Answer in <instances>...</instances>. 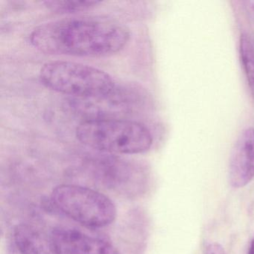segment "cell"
I'll return each mask as SVG.
<instances>
[{"mask_svg": "<svg viewBox=\"0 0 254 254\" xmlns=\"http://www.w3.org/2000/svg\"><path fill=\"white\" fill-rule=\"evenodd\" d=\"M93 167L99 178L113 189L120 190L130 188L128 186L131 183L129 182V178L134 179L128 164L116 157H101L93 163Z\"/></svg>", "mask_w": 254, "mask_h": 254, "instance_id": "8", "label": "cell"}, {"mask_svg": "<svg viewBox=\"0 0 254 254\" xmlns=\"http://www.w3.org/2000/svg\"><path fill=\"white\" fill-rule=\"evenodd\" d=\"M13 239L20 254H55L50 243H47L35 228L27 224L16 226Z\"/></svg>", "mask_w": 254, "mask_h": 254, "instance_id": "9", "label": "cell"}, {"mask_svg": "<svg viewBox=\"0 0 254 254\" xmlns=\"http://www.w3.org/2000/svg\"><path fill=\"white\" fill-rule=\"evenodd\" d=\"M229 183L243 188L254 178V127L242 130L233 146L229 161Z\"/></svg>", "mask_w": 254, "mask_h": 254, "instance_id": "7", "label": "cell"}, {"mask_svg": "<svg viewBox=\"0 0 254 254\" xmlns=\"http://www.w3.org/2000/svg\"><path fill=\"white\" fill-rule=\"evenodd\" d=\"M49 243L55 254H121L108 241L72 227L52 230Z\"/></svg>", "mask_w": 254, "mask_h": 254, "instance_id": "5", "label": "cell"}, {"mask_svg": "<svg viewBox=\"0 0 254 254\" xmlns=\"http://www.w3.org/2000/svg\"><path fill=\"white\" fill-rule=\"evenodd\" d=\"M41 82L54 91L72 98H95L115 90L114 78L88 65L66 61L47 62L40 71Z\"/></svg>", "mask_w": 254, "mask_h": 254, "instance_id": "3", "label": "cell"}, {"mask_svg": "<svg viewBox=\"0 0 254 254\" xmlns=\"http://www.w3.org/2000/svg\"><path fill=\"white\" fill-rule=\"evenodd\" d=\"M53 204L62 213L90 228H102L115 221L114 202L103 193L76 184H62L53 189Z\"/></svg>", "mask_w": 254, "mask_h": 254, "instance_id": "4", "label": "cell"}, {"mask_svg": "<svg viewBox=\"0 0 254 254\" xmlns=\"http://www.w3.org/2000/svg\"><path fill=\"white\" fill-rule=\"evenodd\" d=\"M204 254H227L222 245L217 242H212L206 246Z\"/></svg>", "mask_w": 254, "mask_h": 254, "instance_id": "12", "label": "cell"}, {"mask_svg": "<svg viewBox=\"0 0 254 254\" xmlns=\"http://www.w3.org/2000/svg\"><path fill=\"white\" fill-rule=\"evenodd\" d=\"M75 135L83 145L109 154H141L153 144L148 127L120 118L84 120L77 127Z\"/></svg>", "mask_w": 254, "mask_h": 254, "instance_id": "2", "label": "cell"}, {"mask_svg": "<svg viewBox=\"0 0 254 254\" xmlns=\"http://www.w3.org/2000/svg\"><path fill=\"white\" fill-rule=\"evenodd\" d=\"M116 87L111 93L95 98H71V108L85 120L117 119L115 116L127 114L133 108V96Z\"/></svg>", "mask_w": 254, "mask_h": 254, "instance_id": "6", "label": "cell"}, {"mask_svg": "<svg viewBox=\"0 0 254 254\" xmlns=\"http://www.w3.org/2000/svg\"><path fill=\"white\" fill-rule=\"evenodd\" d=\"M45 6L56 14H75L81 11H88L101 3L99 1H78V0H64V1H45L43 2Z\"/></svg>", "mask_w": 254, "mask_h": 254, "instance_id": "11", "label": "cell"}, {"mask_svg": "<svg viewBox=\"0 0 254 254\" xmlns=\"http://www.w3.org/2000/svg\"><path fill=\"white\" fill-rule=\"evenodd\" d=\"M123 23L98 17H69L44 23L34 29L30 42L49 55L105 57L121 51L130 40Z\"/></svg>", "mask_w": 254, "mask_h": 254, "instance_id": "1", "label": "cell"}, {"mask_svg": "<svg viewBox=\"0 0 254 254\" xmlns=\"http://www.w3.org/2000/svg\"><path fill=\"white\" fill-rule=\"evenodd\" d=\"M243 5L248 16L254 23V1H245L243 2Z\"/></svg>", "mask_w": 254, "mask_h": 254, "instance_id": "13", "label": "cell"}, {"mask_svg": "<svg viewBox=\"0 0 254 254\" xmlns=\"http://www.w3.org/2000/svg\"><path fill=\"white\" fill-rule=\"evenodd\" d=\"M248 254H254V238L251 240V244H250Z\"/></svg>", "mask_w": 254, "mask_h": 254, "instance_id": "14", "label": "cell"}, {"mask_svg": "<svg viewBox=\"0 0 254 254\" xmlns=\"http://www.w3.org/2000/svg\"><path fill=\"white\" fill-rule=\"evenodd\" d=\"M239 53L250 91L254 99V35L242 32L240 37Z\"/></svg>", "mask_w": 254, "mask_h": 254, "instance_id": "10", "label": "cell"}]
</instances>
